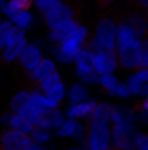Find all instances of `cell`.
<instances>
[{
    "mask_svg": "<svg viewBox=\"0 0 148 150\" xmlns=\"http://www.w3.org/2000/svg\"><path fill=\"white\" fill-rule=\"evenodd\" d=\"M9 127L16 129V131H19V133H25V134H32L33 129H35V126H33L26 117H23V115H19V113H14V112H12V117H11Z\"/></svg>",
    "mask_w": 148,
    "mask_h": 150,
    "instance_id": "cell-18",
    "label": "cell"
},
{
    "mask_svg": "<svg viewBox=\"0 0 148 150\" xmlns=\"http://www.w3.org/2000/svg\"><path fill=\"white\" fill-rule=\"evenodd\" d=\"M77 124H78V119H72V117H68L56 131V134L59 136V138H68V136H73L75 129H77Z\"/></svg>",
    "mask_w": 148,
    "mask_h": 150,
    "instance_id": "cell-25",
    "label": "cell"
},
{
    "mask_svg": "<svg viewBox=\"0 0 148 150\" xmlns=\"http://www.w3.org/2000/svg\"><path fill=\"white\" fill-rule=\"evenodd\" d=\"M42 19H44V25L47 26V30H54L72 19H78V7L72 0H63L56 9L44 14Z\"/></svg>",
    "mask_w": 148,
    "mask_h": 150,
    "instance_id": "cell-4",
    "label": "cell"
},
{
    "mask_svg": "<svg viewBox=\"0 0 148 150\" xmlns=\"http://www.w3.org/2000/svg\"><path fill=\"white\" fill-rule=\"evenodd\" d=\"M70 150H84V149H80V147H72Z\"/></svg>",
    "mask_w": 148,
    "mask_h": 150,
    "instance_id": "cell-38",
    "label": "cell"
},
{
    "mask_svg": "<svg viewBox=\"0 0 148 150\" xmlns=\"http://www.w3.org/2000/svg\"><path fill=\"white\" fill-rule=\"evenodd\" d=\"M131 4H132V7H138V9L148 12V0H131Z\"/></svg>",
    "mask_w": 148,
    "mask_h": 150,
    "instance_id": "cell-33",
    "label": "cell"
},
{
    "mask_svg": "<svg viewBox=\"0 0 148 150\" xmlns=\"http://www.w3.org/2000/svg\"><path fill=\"white\" fill-rule=\"evenodd\" d=\"M141 44H143V37L140 35V32L124 16L117 18V51L131 45H141Z\"/></svg>",
    "mask_w": 148,
    "mask_h": 150,
    "instance_id": "cell-7",
    "label": "cell"
},
{
    "mask_svg": "<svg viewBox=\"0 0 148 150\" xmlns=\"http://www.w3.org/2000/svg\"><path fill=\"white\" fill-rule=\"evenodd\" d=\"M42 59H44V52H42L40 42H28V45L25 47L23 54L18 59V67L25 75H28L32 70H35V67Z\"/></svg>",
    "mask_w": 148,
    "mask_h": 150,
    "instance_id": "cell-9",
    "label": "cell"
},
{
    "mask_svg": "<svg viewBox=\"0 0 148 150\" xmlns=\"http://www.w3.org/2000/svg\"><path fill=\"white\" fill-rule=\"evenodd\" d=\"M28 45V38H26V32L25 30H19L18 37L14 38L12 44H9L4 51H2V63L5 65H12V63H18L19 56L23 54L25 47Z\"/></svg>",
    "mask_w": 148,
    "mask_h": 150,
    "instance_id": "cell-11",
    "label": "cell"
},
{
    "mask_svg": "<svg viewBox=\"0 0 148 150\" xmlns=\"http://www.w3.org/2000/svg\"><path fill=\"white\" fill-rule=\"evenodd\" d=\"M138 105H140V107H141V108H143V110H145V112H148V98H145V100H143V101H140V103H138Z\"/></svg>",
    "mask_w": 148,
    "mask_h": 150,
    "instance_id": "cell-36",
    "label": "cell"
},
{
    "mask_svg": "<svg viewBox=\"0 0 148 150\" xmlns=\"http://www.w3.org/2000/svg\"><path fill=\"white\" fill-rule=\"evenodd\" d=\"M61 2H63V0H33V5H35V9H37L38 12L44 16V14H47L49 11L56 9Z\"/></svg>",
    "mask_w": 148,
    "mask_h": 150,
    "instance_id": "cell-26",
    "label": "cell"
},
{
    "mask_svg": "<svg viewBox=\"0 0 148 150\" xmlns=\"http://www.w3.org/2000/svg\"><path fill=\"white\" fill-rule=\"evenodd\" d=\"M19 30H30L32 26H33V23H35V16H33V12H32V9H23V11H18L16 14H12L11 18H9Z\"/></svg>",
    "mask_w": 148,
    "mask_h": 150,
    "instance_id": "cell-16",
    "label": "cell"
},
{
    "mask_svg": "<svg viewBox=\"0 0 148 150\" xmlns=\"http://www.w3.org/2000/svg\"><path fill=\"white\" fill-rule=\"evenodd\" d=\"M54 72H58L56 61H54L52 58H44L37 67H35V70H32L30 74L25 75V77H26V80H28L30 87H37L42 80H45L49 75H52Z\"/></svg>",
    "mask_w": 148,
    "mask_h": 150,
    "instance_id": "cell-12",
    "label": "cell"
},
{
    "mask_svg": "<svg viewBox=\"0 0 148 150\" xmlns=\"http://www.w3.org/2000/svg\"><path fill=\"white\" fill-rule=\"evenodd\" d=\"M5 2H7V0H0V9L4 7V4H5Z\"/></svg>",
    "mask_w": 148,
    "mask_h": 150,
    "instance_id": "cell-37",
    "label": "cell"
},
{
    "mask_svg": "<svg viewBox=\"0 0 148 150\" xmlns=\"http://www.w3.org/2000/svg\"><path fill=\"white\" fill-rule=\"evenodd\" d=\"M92 40L106 49L117 51V18L103 14L92 28Z\"/></svg>",
    "mask_w": 148,
    "mask_h": 150,
    "instance_id": "cell-3",
    "label": "cell"
},
{
    "mask_svg": "<svg viewBox=\"0 0 148 150\" xmlns=\"http://www.w3.org/2000/svg\"><path fill=\"white\" fill-rule=\"evenodd\" d=\"M138 126L132 122L111 124V150H134Z\"/></svg>",
    "mask_w": 148,
    "mask_h": 150,
    "instance_id": "cell-5",
    "label": "cell"
},
{
    "mask_svg": "<svg viewBox=\"0 0 148 150\" xmlns=\"http://www.w3.org/2000/svg\"><path fill=\"white\" fill-rule=\"evenodd\" d=\"M59 82H63V80H61V75H59V72H54L52 75H49L45 80H42V82L37 86V89H40L42 93H45L47 89L54 87V86H56V84H59Z\"/></svg>",
    "mask_w": 148,
    "mask_h": 150,
    "instance_id": "cell-27",
    "label": "cell"
},
{
    "mask_svg": "<svg viewBox=\"0 0 148 150\" xmlns=\"http://www.w3.org/2000/svg\"><path fill=\"white\" fill-rule=\"evenodd\" d=\"M0 63H2V51H0Z\"/></svg>",
    "mask_w": 148,
    "mask_h": 150,
    "instance_id": "cell-39",
    "label": "cell"
},
{
    "mask_svg": "<svg viewBox=\"0 0 148 150\" xmlns=\"http://www.w3.org/2000/svg\"><path fill=\"white\" fill-rule=\"evenodd\" d=\"M115 96H118V98H129V96H132L131 94V89L127 87V84L125 82H120L118 84V87H117V91L113 93Z\"/></svg>",
    "mask_w": 148,
    "mask_h": 150,
    "instance_id": "cell-31",
    "label": "cell"
},
{
    "mask_svg": "<svg viewBox=\"0 0 148 150\" xmlns=\"http://www.w3.org/2000/svg\"><path fill=\"white\" fill-rule=\"evenodd\" d=\"M25 150H47L45 147H44V143H37V142H32L28 147Z\"/></svg>",
    "mask_w": 148,
    "mask_h": 150,
    "instance_id": "cell-34",
    "label": "cell"
},
{
    "mask_svg": "<svg viewBox=\"0 0 148 150\" xmlns=\"http://www.w3.org/2000/svg\"><path fill=\"white\" fill-rule=\"evenodd\" d=\"M141 67L148 68V37L143 38V44H141Z\"/></svg>",
    "mask_w": 148,
    "mask_h": 150,
    "instance_id": "cell-32",
    "label": "cell"
},
{
    "mask_svg": "<svg viewBox=\"0 0 148 150\" xmlns=\"http://www.w3.org/2000/svg\"><path fill=\"white\" fill-rule=\"evenodd\" d=\"M75 74L77 77L85 82V84H98V77L99 75L96 74L94 70V63H92V52L91 49L85 45L75 58Z\"/></svg>",
    "mask_w": 148,
    "mask_h": 150,
    "instance_id": "cell-6",
    "label": "cell"
},
{
    "mask_svg": "<svg viewBox=\"0 0 148 150\" xmlns=\"http://www.w3.org/2000/svg\"><path fill=\"white\" fill-rule=\"evenodd\" d=\"M30 103V89H21L11 98V110L18 113L21 108H25Z\"/></svg>",
    "mask_w": 148,
    "mask_h": 150,
    "instance_id": "cell-21",
    "label": "cell"
},
{
    "mask_svg": "<svg viewBox=\"0 0 148 150\" xmlns=\"http://www.w3.org/2000/svg\"><path fill=\"white\" fill-rule=\"evenodd\" d=\"M111 112H113V105L111 103H98L94 112L91 113L89 119L92 120H101V122H111Z\"/></svg>",
    "mask_w": 148,
    "mask_h": 150,
    "instance_id": "cell-20",
    "label": "cell"
},
{
    "mask_svg": "<svg viewBox=\"0 0 148 150\" xmlns=\"http://www.w3.org/2000/svg\"><path fill=\"white\" fill-rule=\"evenodd\" d=\"M122 16L140 32V35L143 38L148 37V12L138 9V7H131V9H127Z\"/></svg>",
    "mask_w": 148,
    "mask_h": 150,
    "instance_id": "cell-13",
    "label": "cell"
},
{
    "mask_svg": "<svg viewBox=\"0 0 148 150\" xmlns=\"http://www.w3.org/2000/svg\"><path fill=\"white\" fill-rule=\"evenodd\" d=\"M85 147L91 150H111V126L110 122L92 120L87 122Z\"/></svg>",
    "mask_w": 148,
    "mask_h": 150,
    "instance_id": "cell-2",
    "label": "cell"
},
{
    "mask_svg": "<svg viewBox=\"0 0 148 150\" xmlns=\"http://www.w3.org/2000/svg\"><path fill=\"white\" fill-rule=\"evenodd\" d=\"M18 33H19V28L9 18L0 19V51H4L9 44H12Z\"/></svg>",
    "mask_w": 148,
    "mask_h": 150,
    "instance_id": "cell-15",
    "label": "cell"
},
{
    "mask_svg": "<svg viewBox=\"0 0 148 150\" xmlns=\"http://www.w3.org/2000/svg\"><path fill=\"white\" fill-rule=\"evenodd\" d=\"M134 150H148V133H138Z\"/></svg>",
    "mask_w": 148,
    "mask_h": 150,
    "instance_id": "cell-30",
    "label": "cell"
},
{
    "mask_svg": "<svg viewBox=\"0 0 148 150\" xmlns=\"http://www.w3.org/2000/svg\"><path fill=\"white\" fill-rule=\"evenodd\" d=\"M32 142L30 134L19 133L12 127L0 131V150H25Z\"/></svg>",
    "mask_w": 148,
    "mask_h": 150,
    "instance_id": "cell-8",
    "label": "cell"
},
{
    "mask_svg": "<svg viewBox=\"0 0 148 150\" xmlns=\"http://www.w3.org/2000/svg\"><path fill=\"white\" fill-rule=\"evenodd\" d=\"M96 101L94 100H85L80 103H70V107L66 108V115L72 119H89L91 113L96 108Z\"/></svg>",
    "mask_w": 148,
    "mask_h": 150,
    "instance_id": "cell-14",
    "label": "cell"
},
{
    "mask_svg": "<svg viewBox=\"0 0 148 150\" xmlns=\"http://www.w3.org/2000/svg\"><path fill=\"white\" fill-rule=\"evenodd\" d=\"M98 84L101 86V89H103L105 93L113 94V93L117 91V87H118L120 80L117 79V75H115V74H103V75H99V77H98Z\"/></svg>",
    "mask_w": 148,
    "mask_h": 150,
    "instance_id": "cell-22",
    "label": "cell"
},
{
    "mask_svg": "<svg viewBox=\"0 0 148 150\" xmlns=\"http://www.w3.org/2000/svg\"><path fill=\"white\" fill-rule=\"evenodd\" d=\"M87 94H89L87 93V87L80 80V82L72 84V87L68 91V100H70V103H80V101H85L87 100Z\"/></svg>",
    "mask_w": 148,
    "mask_h": 150,
    "instance_id": "cell-23",
    "label": "cell"
},
{
    "mask_svg": "<svg viewBox=\"0 0 148 150\" xmlns=\"http://www.w3.org/2000/svg\"><path fill=\"white\" fill-rule=\"evenodd\" d=\"M118 56V68L134 72L136 68L141 67V45H131L117 51Z\"/></svg>",
    "mask_w": 148,
    "mask_h": 150,
    "instance_id": "cell-10",
    "label": "cell"
},
{
    "mask_svg": "<svg viewBox=\"0 0 148 150\" xmlns=\"http://www.w3.org/2000/svg\"><path fill=\"white\" fill-rule=\"evenodd\" d=\"M120 122L134 124V107H113L111 124H120Z\"/></svg>",
    "mask_w": 148,
    "mask_h": 150,
    "instance_id": "cell-19",
    "label": "cell"
},
{
    "mask_svg": "<svg viewBox=\"0 0 148 150\" xmlns=\"http://www.w3.org/2000/svg\"><path fill=\"white\" fill-rule=\"evenodd\" d=\"M54 105H61L63 103V100H65V96H66V89H65V84L63 82H59V84H56L54 87H51V89H47L45 93H44Z\"/></svg>",
    "mask_w": 148,
    "mask_h": 150,
    "instance_id": "cell-24",
    "label": "cell"
},
{
    "mask_svg": "<svg viewBox=\"0 0 148 150\" xmlns=\"http://www.w3.org/2000/svg\"><path fill=\"white\" fill-rule=\"evenodd\" d=\"M51 129H45V127H35L33 129V133L30 134L32 136V140L33 142H37V143H47L49 140H51V133H49Z\"/></svg>",
    "mask_w": 148,
    "mask_h": 150,
    "instance_id": "cell-28",
    "label": "cell"
},
{
    "mask_svg": "<svg viewBox=\"0 0 148 150\" xmlns=\"http://www.w3.org/2000/svg\"><path fill=\"white\" fill-rule=\"evenodd\" d=\"M87 47L92 52V63H94V70L98 75L103 74H115V70L118 68V56L117 51L106 49L103 45H99L98 42H94L92 37L89 38Z\"/></svg>",
    "mask_w": 148,
    "mask_h": 150,
    "instance_id": "cell-1",
    "label": "cell"
},
{
    "mask_svg": "<svg viewBox=\"0 0 148 150\" xmlns=\"http://www.w3.org/2000/svg\"><path fill=\"white\" fill-rule=\"evenodd\" d=\"M49 117H51V127H52V129H58V127L65 122V115H63V112H61L59 108L51 110V112H49Z\"/></svg>",
    "mask_w": 148,
    "mask_h": 150,
    "instance_id": "cell-29",
    "label": "cell"
},
{
    "mask_svg": "<svg viewBox=\"0 0 148 150\" xmlns=\"http://www.w3.org/2000/svg\"><path fill=\"white\" fill-rule=\"evenodd\" d=\"M101 7H111V5H115L117 2H120V0H96Z\"/></svg>",
    "mask_w": 148,
    "mask_h": 150,
    "instance_id": "cell-35",
    "label": "cell"
},
{
    "mask_svg": "<svg viewBox=\"0 0 148 150\" xmlns=\"http://www.w3.org/2000/svg\"><path fill=\"white\" fill-rule=\"evenodd\" d=\"M33 7V0H7L4 4V7L0 9V14L4 18H11L12 14H16L18 11L23 9H32Z\"/></svg>",
    "mask_w": 148,
    "mask_h": 150,
    "instance_id": "cell-17",
    "label": "cell"
}]
</instances>
